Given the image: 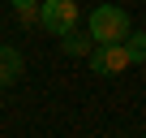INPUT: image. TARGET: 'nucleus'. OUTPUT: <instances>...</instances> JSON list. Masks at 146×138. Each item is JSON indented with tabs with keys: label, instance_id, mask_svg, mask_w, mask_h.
<instances>
[{
	"label": "nucleus",
	"instance_id": "f257e3e1",
	"mask_svg": "<svg viewBox=\"0 0 146 138\" xmlns=\"http://www.w3.org/2000/svg\"><path fill=\"white\" fill-rule=\"evenodd\" d=\"M129 35V13L120 5H99L90 9V39L95 43H120Z\"/></svg>",
	"mask_w": 146,
	"mask_h": 138
},
{
	"label": "nucleus",
	"instance_id": "20e7f679",
	"mask_svg": "<svg viewBox=\"0 0 146 138\" xmlns=\"http://www.w3.org/2000/svg\"><path fill=\"white\" fill-rule=\"evenodd\" d=\"M22 78V52L9 48V43H0V86H9Z\"/></svg>",
	"mask_w": 146,
	"mask_h": 138
},
{
	"label": "nucleus",
	"instance_id": "39448f33",
	"mask_svg": "<svg viewBox=\"0 0 146 138\" xmlns=\"http://www.w3.org/2000/svg\"><path fill=\"white\" fill-rule=\"evenodd\" d=\"M120 48H125L129 65H142V60H146V30H129V35L120 39Z\"/></svg>",
	"mask_w": 146,
	"mask_h": 138
},
{
	"label": "nucleus",
	"instance_id": "f03ea898",
	"mask_svg": "<svg viewBox=\"0 0 146 138\" xmlns=\"http://www.w3.org/2000/svg\"><path fill=\"white\" fill-rule=\"evenodd\" d=\"M35 17H39V26L47 35L60 39V35H69L73 26H78V5H73V0H39Z\"/></svg>",
	"mask_w": 146,
	"mask_h": 138
},
{
	"label": "nucleus",
	"instance_id": "423d86ee",
	"mask_svg": "<svg viewBox=\"0 0 146 138\" xmlns=\"http://www.w3.org/2000/svg\"><path fill=\"white\" fill-rule=\"evenodd\" d=\"M60 48H64L69 56H82V52H90V35H78V30H69V35H60Z\"/></svg>",
	"mask_w": 146,
	"mask_h": 138
},
{
	"label": "nucleus",
	"instance_id": "7ed1b4c3",
	"mask_svg": "<svg viewBox=\"0 0 146 138\" xmlns=\"http://www.w3.org/2000/svg\"><path fill=\"white\" fill-rule=\"evenodd\" d=\"M90 69H95V74H125V69H129V56H125L120 43H95Z\"/></svg>",
	"mask_w": 146,
	"mask_h": 138
},
{
	"label": "nucleus",
	"instance_id": "0eeeda50",
	"mask_svg": "<svg viewBox=\"0 0 146 138\" xmlns=\"http://www.w3.org/2000/svg\"><path fill=\"white\" fill-rule=\"evenodd\" d=\"M9 5L17 9V17H22V22H39V17H35V9H39V0H9Z\"/></svg>",
	"mask_w": 146,
	"mask_h": 138
}]
</instances>
